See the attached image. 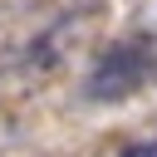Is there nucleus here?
<instances>
[{
	"instance_id": "nucleus-1",
	"label": "nucleus",
	"mask_w": 157,
	"mask_h": 157,
	"mask_svg": "<svg viewBox=\"0 0 157 157\" xmlns=\"http://www.w3.org/2000/svg\"><path fill=\"white\" fill-rule=\"evenodd\" d=\"M152 69H157V59H152L142 44H113V49L98 59V69L88 74V98H98V103L128 98V93H137V88L147 83Z\"/></svg>"
},
{
	"instance_id": "nucleus-2",
	"label": "nucleus",
	"mask_w": 157,
	"mask_h": 157,
	"mask_svg": "<svg viewBox=\"0 0 157 157\" xmlns=\"http://www.w3.org/2000/svg\"><path fill=\"white\" fill-rule=\"evenodd\" d=\"M123 157H157V142H132L123 147Z\"/></svg>"
}]
</instances>
